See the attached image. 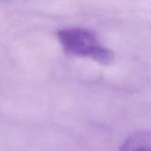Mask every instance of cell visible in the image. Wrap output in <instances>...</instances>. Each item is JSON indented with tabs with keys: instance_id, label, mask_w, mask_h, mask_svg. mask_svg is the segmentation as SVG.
<instances>
[{
	"instance_id": "obj_2",
	"label": "cell",
	"mask_w": 151,
	"mask_h": 151,
	"mask_svg": "<svg viewBox=\"0 0 151 151\" xmlns=\"http://www.w3.org/2000/svg\"><path fill=\"white\" fill-rule=\"evenodd\" d=\"M119 151H151V130H140L124 139Z\"/></svg>"
},
{
	"instance_id": "obj_1",
	"label": "cell",
	"mask_w": 151,
	"mask_h": 151,
	"mask_svg": "<svg viewBox=\"0 0 151 151\" xmlns=\"http://www.w3.org/2000/svg\"><path fill=\"white\" fill-rule=\"evenodd\" d=\"M58 38L64 51L71 55L90 58L105 65L114 60L113 52L102 46L95 34L86 29H64L58 32Z\"/></svg>"
}]
</instances>
